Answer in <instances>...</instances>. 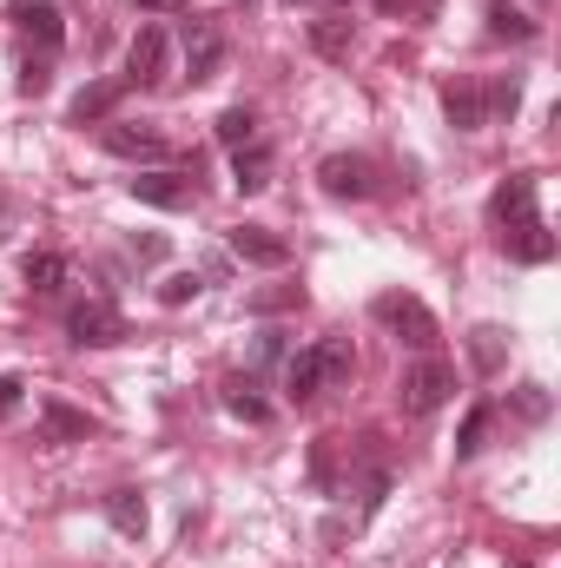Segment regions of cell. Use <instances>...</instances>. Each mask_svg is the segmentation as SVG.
I'll return each mask as SVG.
<instances>
[{"instance_id":"14","label":"cell","mask_w":561,"mask_h":568,"mask_svg":"<svg viewBox=\"0 0 561 568\" xmlns=\"http://www.w3.org/2000/svg\"><path fill=\"white\" fill-rule=\"evenodd\" d=\"M350 47H357V20L350 13H317L310 20V53L317 60H350Z\"/></svg>"},{"instance_id":"11","label":"cell","mask_w":561,"mask_h":568,"mask_svg":"<svg viewBox=\"0 0 561 568\" xmlns=\"http://www.w3.org/2000/svg\"><path fill=\"white\" fill-rule=\"evenodd\" d=\"M133 199L152 205V212H185V205H192V179L159 165V172H140V179H133Z\"/></svg>"},{"instance_id":"20","label":"cell","mask_w":561,"mask_h":568,"mask_svg":"<svg viewBox=\"0 0 561 568\" xmlns=\"http://www.w3.org/2000/svg\"><path fill=\"white\" fill-rule=\"evenodd\" d=\"M482 20H489V40H516V47H529V40H536V20H529L522 7H509V0H489V7H482Z\"/></svg>"},{"instance_id":"13","label":"cell","mask_w":561,"mask_h":568,"mask_svg":"<svg viewBox=\"0 0 561 568\" xmlns=\"http://www.w3.org/2000/svg\"><path fill=\"white\" fill-rule=\"evenodd\" d=\"M442 113H449L456 133H482V126H489V100H482V87H469V80H449V87H442Z\"/></svg>"},{"instance_id":"34","label":"cell","mask_w":561,"mask_h":568,"mask_svg":"<svg viewBox=\"0 0 561 568\" xmlns=\"http://www.w3.org/2000/svg\"><path fill=\"white\" fill-rule=\"evenodd\" d=\"M284 7H310V0H284Z\"/></svg>"},{"instance_id":"25","label":"cell","mask_w":561,"mask_h":568,"mask_svg":"<svg viewBox=\"0 0 561 568\" xmlns=\"http://www.w3.org/2000/svg\"><path fill=\"white\" fill-rule=\"evenodd\" d=\"M225 410L245 417V424H272V404L252 397V377H232V384H225Z\"/></svg>"},{"instance_id":"23","label":"cell","mask_w":561,"mask_h":568,"mask_svg":"<svg viewBox=\"0 0 561 568\" xmlns=\"http://www.w3.org/2000/svg\"><path fill=\"white\" fill-rule=\"evenodd\" d=\"M212 133H218V145H232V152H238V145L258 140V113H252V106H225V113L212 120Z\"/></svg>"},{"instance_id":"33","label":"cell","mask_w":561,"mask_h":568,"mask_svg":"<svg viewBox=\"0 0 561 568\" xmlns=\"http://www.w3.org/2000/svg\"><path fill=\"white\" fill-rule=\"evenodd\" d=\"M140 13H192V0H133Z\"/></svg>"},{"instance_id":"17","label":"cell","mask_w":561,"mask_h":568,"mask_svg":"<svg viewBox=\"0 0 561 568\" xmlns=\"http://www.w3.org/2000/svg\"><path fill=\"white\" fill-rule=\"evenodd\" d=\"M502 252H509L516 265H549V258H555V239H549L542 219H529V225H509V232H502Z\"/></svg>"},{"instance_id":"30","label":"cell","mask_w":561,"mask_h":568,"mask_svg":"<svg viewBox=\"0 0 561 568\" xmlns=\"http://www.w3.org/2000/svg\"><path fill=\"white\" fill-rule=\"evenodd\" d=\"M304 304V284H284V291H258L252 311H297Z\"/></svg>"},{"instance_id":"12","label":"cell","mask_w":561,"mask_h":568,"mask_svg":"<svg viewBox=\"0 0 561 568\" xmlns=\"http://www.w3.org/2000/svg\"><path fill=\"white\" fill-rule=\"evenodd\" d=\"M93 417L86 410H73V404H60V397H40V443H86L93 436Z\"/></svg>"},{"instance_id":"32","label":"cell","mask_w":561,"mask_h":568,"mask_svg":"<svg viewBox=\"0 0 561 568\" xmlns=\"http://www.w3.org/2000/svg\"><path fill=\"white\" fill-rule=\"evenodd\" d=\"M20 390H27L20 377H0V417H13V410H20Z\"/></svg>"},{"instance_id":"4","label":"cell","mask_w":561,"mask_h":568,"mask_svg":"<svg viewBox=\"0 0 561 568\" xmlns=\"http://www.w3.org/2000/svg\"><path fill=\"white\" fill-rule=\"evenodd\" d=\"M67 337L80 351H106V344H126V317H120L113 297H86V304L67 311Z\"/></svg>"},{"instance_id":"28","label":"cell","mask_w":561,"mask_h":568,"mask_svg":"<svg viewBox=\"0 0 561 568\" xmlns=\"http://www.w3.org/2000/svg\"><path fill=\"white\" fill-rule=\"evenodd\" d=\"M198 291H205V278H198V272H172V278L159 284V304H165V311H178V304H192Z\"/></svg>"},{"instance_id":"18","label":"cell","mask_w":561,"mask_h":568,"mask_svg":"<svg viewBox=\"0 0 561 568\" xmlns=\"http://www.w3.org/2000/svg\"><path fill=\"white\" fill-rule=\"evenodd\" d=\"M120 93H126V80H93V87H80V93H73L67 120H73V126H93V120H106V113L120 106Z\"/></svg>"},{"instance_id":"7","label":"cell","mask_w":561,"mask_h":568,"mask_svg":"<svg viewBox=\"0 0 561 568\" xmlns=\"http://www.w3.org/2000/svg\"><path fill=\"white\" fill-rule=\"evenodd\" d=\"M536 199H542V179H536V172H509V179L496 185V199H489V219H496L502 232H509V225H529V219H542Z\"/></svg>"},{"instance_id":"24","label":"cell","mask_w":561,"mask_h":568,"mask_svg":"<svg viewBox=\"0 0 561 568\" xmlns=\"http://www.w3.org/2000/svg\"><path fill=\"white\" fill-rule=\"evenodd\" d=\"M489 424H496V410L489 404H476L462 429H456V463H469V456H482V443H489Z\"/></svg>"},{"instance_id":"1","label":"cell","mask_w":561,"mask_h":568,"mask_svg":"<svg viewBox=\"0 0 561 568\" xmlns=\"http://www.w3.org/2000/svg\"><path fill=\"white\" fill-rule=\"evenodd\" d=\"M350 377H357L350 337H317V344H304V351L284 364V397H290V404H317L324 390H344Z\"/></svg>"},{"instance_id":"2","label":"cell","mask_w":561,"mask_h":568,"mask_svg":"<svg viewBox=\"0 0 561 568\" xmlns=\"http://www.w3.org/2000/svg\"><path fill=\"white\" fill-rule=\"evenodd\" d=\"M370 317L397 337V344H410V351H436L442 344V331H436V311L422 304L417 291H377V304H370Z\"/></svg>"},{"instance_id":"10","label":"cell","mask_w":561,"mask_h":568,"mask_svg":"<svg viewBox=\"0 0 561 568\" xmlns=\"http://www.w3.org/2000/svg\"><path fill=\"white\" fill-rule=\"evenodd\" d=\"M165 27H140L133 47H126V87H159L165 80Z\"/></svg>"},{"instance_id":"8","label":"cell","mask_w":561,"mask_h":568,"mask_svg":"<svg viewBox=\"0 0 561 568\" xmlns=\"http://www.w3.org/2000/svg\"><path fill=\"white\" fill-rule=\"evenodd\" d=\"M225 245H232V258H245V265H258V272H284V265H290V245H284L272 225H232Z\"/></svg>"},{"instance_id":"31","label":"cell","mask_w":561,"mask_h":568,"mask_svg":"<svg viewBox=\"0 0 561 568\" xmlns=\"http://www.w3.org/2000/svg\"><path fill=\"white\" fill-rule=\"evenodd\" d=\"M133 258H140V265H159V258H165V239H159V232L133 239Z\"/></svg>"},{"instance_id":"22","label":"cell","mask_w":561,"mask_h":568,"mask_svg":"<svg viewBox=\"0 0 561 568\" xmlns=\"http://www.w3.org/2000/svg\"><path fill=\"white\" fill-rule=\"evenodd\" d=\"M106 523H113L120 536H145V496L140 489H113V496H106Z\"/></svg>"},{"instance_id":"21","label":"cell","mask_w":561,"mask_h":568,"mask_svg":"<svg viewBox=\"0 0 561 568\" xmlns=\"http://www.w3.org/2000/svg\"><path fill=\"white\" fill-rule=\"evenodd\" d=\"M502 357H509V331H502V324H476V331H469V364H476L482 377H496Z\"/></svg>"},{"instance_id":"29","label":"cell","mask_w":561,"mask_h":568,"mask_svg":"<svg viewBox=\"0 0 561 568\" xmlns=\"http://www.w3.org/2000/svg\"><path fill=\"white\" fill-rule=\"evenodd\" d=\"M516 417H522V424H542V417H549V390H542V384H522V390H516Z\"/></svg>"},{"instance_id":"27","label":"cell","mask_w":561,"mask_h":568,"mask_svg":"<svg viewBox=\"0 0 561 568\" xmlns=\"http://www.w3.org/2000/svg\"><path fill=\"white\" fill-rule=\"evenodd\" d=\"M482 100H489V120H516V106H522V80H489Z\"/></svg>"},{"instance_id":"3","label":"cell","mask_w":561,"mask_h":568,"mask_svg":"<svg viewBox=\"0 0 561 568\" xmlns=\"http://www.w3.org/2000/svg\"><path fill=\"white\" fill-rule=\"evenodd\" d=\"M449 397H456V371H449L442 357H417V364L397 377V404H404V417H436Z\"/></svg>"},{"instance_id":"15","label":"cell","mask_w":561,"mask_h":568,"mask_svg":"<svg viewBox=\"0 0 561 568\" xmlns=\"http://www.w3.org/2000/svg\"><path fill=\"white\" fill-rule=\"evenodd\" d=\"M20 278H27L33 297H53V291H67V284H73V258H67V252H27Z\"/></svg>"},{"instance_id":"19","label":"cell","mask_w":561,"mask_h":568,"mask_svg":"<svg viewBox=\"0 0 561 568\" xmlns=\"http://www.w3.org/2000/svg\"><path fill=\"white\" fill-rule=\"evenodd\" d=\"M232 185H238V192H265V185H272V145L265 140L238 145V152H232Z\"/></svg>"},{"instance_id":"9","label":"cell","mask_w":561,"mask_h":568,"mask_svg":"<svg viewBox=\"0 0 561 568\" xmlns=\"http://www.w3.org/2000/svg\"><path fill=\"white\" fill-rule=\"evenodd\" d=\"M7 13H13V27H20L40 53H60V47H67V20H60L53 0H13Z\"/></svg>"},{"instance_id":"26","label":"cell","mask_w":561,"mask_h":568,"mask_svg":"<svg viewBox=\"0 0 561 568\" xmlns=\"http://www.w3.org/2000/svg\"><path fill=\"white\" fill-rule=\"evenodd\" d=\"M13 87H20L27 100H40V93L53 87V53H27V60H20V80H13Z\"/></svg>"},{"instance_id":"5","label":"cell","mask_w":561,"mask_h":568,"mask_svg":"<svg viewBox=\"0 0 561 568\" xmlns=\"http://www.w3.org/2000/svg\"><path fill=\"white\" fill-rule=\"evenodd\" d=\"M178 47H185V80H192V87H205V80L225 73V33H218L212 20H185V27H178Z\"/></svg>"},{"instance_id":"6","label":"cell","mask_w":561,"mask_h":568,"mask_svg":"<svg viewBox=\"0 0 561 568\" xmlns=\"http://www.w3.org/2000/svg\"><path fill=\"white\" fill-rule=\"evenodd\" d=\"M317 185H324L330 199H370V192H377V165H370L364 152H330V159L317 165Z\"/></svg>"},{"instance_id":"16","label":"cell","mask_w":561,"mask_h":568,"mask_svg":"<svg viewBox=\"0 0 561 568\" xmlns=\"http://www.w3.org/2000/svg\"><path fill=\"white\" fill-rule=\"evenodd\" d=\"M106 152H113V159H165V152H172V145H165V133H159V126H106Z\"/></svg>"}]
</instances>
